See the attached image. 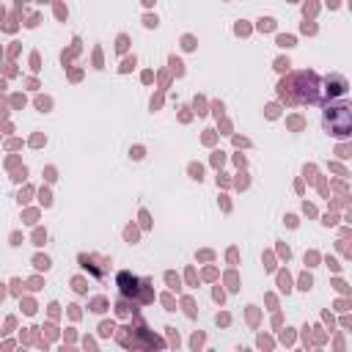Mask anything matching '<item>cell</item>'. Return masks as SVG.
<instances>
[{"label": "cell", "mask_w": 352, "mask_h": 352, "mask_svg": "<svg viewBox=\"0 0 352 352\" xmlns=\"http://www.w3.org/2000/svg\"><path fill=\"white\" fill-rule=\"evenodd\" d=\"M322 124L333 138H349L352 132V107L346 102H327L322 113Z\"/></svg>", "instance_id": "obj_1"}, {"label": "cell", "mask_w": 352, "mask_h": 352, "mask_svg": "<svg viewBox=\"0 0 352 352\" xmlns=\"http://www.w3.org/2000/svg\"><path fill=\"white\" fill-rule=\"evenodd\" d=\"M292 88H294L292 99L300 102V104H305V102L308 104L322 102V77L314 74V72H297L292 77Z\"/></svg>", "instance_id": "obj_2"}, {"label": "cell", "mask_w": 352, "mask_h": 352, "mask_svg": "<svg viewBox=\"0 0 352 352\" xmlns=\"http://www.w3.org/2000/svg\"><path fill=\"white\" fill-rule=\"evenodd\" d=\"M118 289L124 297H132L135 302H146L148 300V292H146V280L129 275V272H118Z\"/></svg>", "instance_id": "obj_3"}, {"label": "cell", "mask_w": 352, "mask_h": 352, "mask_svg": "<svg viewBox=\"0 0 352 352\" xmlns=\"http://www.w3.org/2000/svg\"><path fill=\"white\" fill-rule=\"evenodd\" d=\"M346 80L341 74H333V77H324L322 80V102H333V96H344L346 94Z\"/></svg>", "instance_id": "obj_4"}]
</instances>
